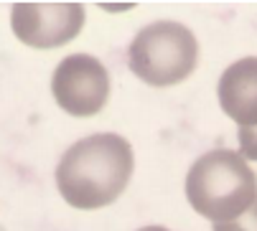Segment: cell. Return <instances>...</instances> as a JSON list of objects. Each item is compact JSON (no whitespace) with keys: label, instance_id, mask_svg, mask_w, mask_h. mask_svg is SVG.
<instances>
[{"label":"cell","instance_id":"cell-2","mask_svg":"<svg viewBox=\"0 0 257 231\" xmlns=\"http://www.w3.org/2000/svg\"><path fill=\"white\" fill-rule=\"evenodd\" d=\"M186 196L196 213L227 223L257 201V175L237 152L211 150L189 170Z\"/></svg>","mask_w":257,"mask_h":231},{"label":"cell","instance_id":"cell-9","mask_svg":"<svg viewBox=\"0 0 257 231\" xmlns=\"http://www.w3.org/2000/svg\"><path fill=\"white\" fill-rule=\"evenodd\" d=\"M140 231H168V228H163V226H145V228H140Z\"/></svg>","mask_w":257,"mask_h":231},{"label":"cell","instance_id":"cell-8","mask_svg":"<svg viewBox=\"0 0 257 231\" xmlns=\"http://www.w3.org/2000/svg\"><path fill=\"white\" fill-rule=\"evenodd\" d=\"M239 145L249 160H257V125L239 127Z\"/></svg>","mask_w":257,"mask_h":231},{"label":"cell","instance_id":"cell-1","mask_svg":"<svg viewBox=\"0 0 257 231\" xmlns=\"http://www.w3.org/2000/svg\"><path fill=\"white\" fill-rule=\"evenodd\" d=\"M133 175V147L120 135H92L74 142L56 168V183L74 208L109 206Z\"/></svg>","mask_w":257,"mask_h":231},{"label":"cell","instance_id":"cell-3","mask_svg":"<svg viewBox=\"0 0 257 231\" xmlns=\"http://www.w3.org/2000/svg\"><path fill=\"white\" fill-rule=\"evenodd\" d=\"M199 46L194 33L173 21L145 26L130 46L127 61L135 76L151 87H171L194 71Z\"/></svg>","mask_w":257,"mask_h":231},{"label":"cell","instance_id":"cell-6","mask_svg":"<svg viewBox=\"0 0 257 231\" xmlns=\"http://www.w3.org/2000/svg\"><path fill=\"white\" fill-rule=\"evenodd\" d=\"M219 102L239 127L257 125V59L234 61L219 79Z\"/></svg>","mask_w":257,"mask_h":231},{"label":"cell","instance_id":"cell-4","mask_svg":"<svg viewBox=\"0 0 257 231\" xmlns=\"http://www.w3.org/2000/svg\"><path fill=\"white\" fill-rule=\"evenodd\" d=\"M51 87L61 109L77 117H89V114H97L107 102L109 76L94 56L74 54L56 66Z\"/></svg>","mask_w":257,"mask_h":231},{"label":"cell","instance_id":"cell-7","mask_svg":"<svg viewBox=\"0 0 257 231\" xmlns=\"http://www.w3.org/2000/svg\"><path fill=\"white\" fill-rule=\"evenodd\" d=\"M214 231H257V201L242 216H237L227 223H216Z\"/></svg>","mask_w":257,"mask_h":231},{"label":"cell","instance_id":"cell-5","mask_svg":"<svg viewBox=\"0 0 257 231\" xmlns=\"http://www.w3.org/2000/svg\"><path fill=\"white\" fill-rule=\"evenodd\" d=\"M84 26L82 6H16L13 31L23 44L36 49H54L69 44Z\"/></svg>","mask_w":257,"mask_h":231}]
</instances>
